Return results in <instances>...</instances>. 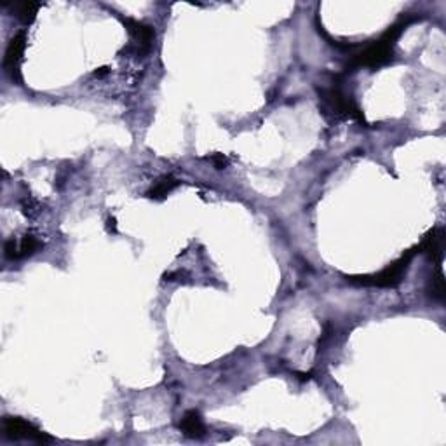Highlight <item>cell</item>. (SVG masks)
<instances>
[{
  "instance_id": "cell-1",
  "label": "cell",
  "mask_w": 446,
  "mask_h": 446,
  "mask_svg": "<svg viewBox=\"0 0 446 446\" xmlns=\"http://www.w3.org/2000/svg\"><path fill=\"white\" fill-rule=\"evenodd\" d=\"M418 251V246L412 247V250L405 251L403 256L399 260H396L394 263H391L389 267H385L384 270H380L378 274H372V276H350L347 277V281L352 284H359V286H376V288H394L405 277L406 270H408L409 262L413 260V256Z\"/></svg>"
},
{
  "instance_id": "cell-2",
  "label": "cell",
  "mask_w": 446,
  "mask_h": 446,
  "mask_svg": "<svg viewBox=\"0 0 446 446\" xmlns=\"http://www.w3.org/2000/svg\"><path fill=\"white\" fill-rule=\"evenodd\" d=\"M392 48H394V44H391V42L385 41V39L382 37L380 41L373 42L372 45H368V48L365 49V51L359 52V54H356L354 58L350 59L347 68L384 67V65H387V63L392 59V54H394Z\"/></svg>"
},
{
  "instance_id": "cell-3",
  "label": "cell",
  "mask_w": 446,
  "mask_h": 446,
  "mask_svg": "<svg viewBox=\"0 0 446 446\" xmlns=\"http://www.w3.org/2000/svg\"><path fill=\"white\" fill-rule=\"evenodd\" d=\"M4 434L11 439H30V441H37L42 443V445L52 443L51 436L42 432L41 429L35 427L34 424H30V422L18 417L4 418Z\"/></svg>"
},
{
  "instance_id": "cell-4",
  "label": "cell",
  "mask_w": 446,
  "mask_h": 446,
  "mask_svg": "<svg viewBox=\"0 0 446 446\" xmlns=\"http://www.w3.org/2000/svg\"><path fill=\"white\" fill-rule=\"evenodd\" d=\"M321 98L330 110L336 115H345V117L358 119V121L365 122L361 110L356 107V103L352 101V98H347L340 89H323Z\"/></svg>"
},
{
  "instance_id": "cell-5",
  "label": "cell",
  "mask_w": 446,
  "mask_h": 446,
  "mask_svg": "<svg viewBox=\"0 0 446 446\" xmlns=\"http://www.w3.org/2000/svg\"><path fill=\"white\" fill-rule=\"evenodd\" d=\"M25 48H26L25 32H18V34L11 39V42H9L8 51H6V58H4V68L12 81H21V77H19V65H21Z\"/></svg>"
},
{
  "instance_id": "cell-6",
  "label": "cell",
  "mask_w": 446,
  "mask_h": 446,
  "mask_svg": "<svg viewBox=\"0 0 446 446\" xmlns=\"http://www.w3.org/2000/svg\"><path fill=\"white\" fill-rule=\"evenodd\" d=\"M443 247H445V232L441 229L431 230L418 244V251L425 253L432 262L438 263L443 260Z\"/></svg>"
},
{
  "instance_id": "cell-7",
  "label": "cell",
  "mask_w": 446,
  "mask_h": 446,
  "mask_svg": "<svg viewBox=\"0 0 446 446\" xmlns=\"http://www.w3.org/2000/svg\"><path fill=\"white\" fill-rule=\"evenodd\" d=\"M41 247V243L39 239H35L34 236H25L21 239V243H16L14 239L8 241L6 243V256L9 260H18V259H25V256H30V254H34L35 251Z\"/></svg>"
},
{
  "instance_id": "cell-8",
  "label": "cell",
  "mask_w": 446,
  "mask_h": 446,
  "mask_svg": "<svg viewBox=\"0 0 446 446\" xmlns=\"http://www.w3.org/2000/svg\"><path fill=\"white\" fill-rule=\"evenodd\" d=\"M124 26L128 28V32L131 34V37L134 39V42H136V44H140V48L150 49L152 42H154V39H155V32L152 26L145 25V23H140V21H134V19H131V18L124 19Z\"/></svg>"
},
{
  "instance_id": "cell-9",
  "label": "cell",
  "mask_w": 446,
  "mask_h": 446,
  "mask_svg": "<svg viewBox=\"0 0 446 446\" xmlns=\"http://www.w3.org/2000/svg\"><path fill=\"white\" fill-rule=\"evenodd\" d=\"M180 429L188 438H203L204 432H206L203 418H201L199 412H196V409L185 413L180 422Z\"/></svg>"
},
{
  "instance_id": "cell-10",
  "label": "cell",
  "mask_w": 446,
  "mask_h": 446,
  "mask_svg": "<svg viewBox=\"0 0 446 446\" xmlns=\"http://www.w3.org/2000/svg\"><path fill=\"white\" fill-rule=\"evenodd\" d=\"M176 187H178L176 178L164 176V178H161V180H159L157 183L150 188V190H148L147 197L148 199H154V201H163V199H166L168 194L173 192Z\"/></svg>"
},
{
  "instance_id": "cell-11",
  "label": "cell",
  "mask_w": 446,
  "mask_h": 446,
  "mask_svg": "<svg viewBox=\"0 0 446 446\" xmlns=\"http://www.w3.org/2000/svg\"><path fill=\"white\" fill-rule=\"evenodd\" d=\"M14 9L16 16H18L25 25H28V23H32L35 19V14H37V11L41 9V4H39V2H23V4H16Z\"/></svg>"
},
{
  "instance_id": "cell-12",
  "label": "cell",
  "mask_w": 446,
  "mask_h": 446,
  "mask_svg": "<svg viewBox=\"0 0 446 446\" xmlns=\"http://www.w3.org/2000/svg\"><path fill=\"white\" fill-rule=\"evenodd\" d=\"M429 293L431 296H434L436 300H445L446 296V283L445 276H443V270H438V276L432 277L431 284H429Z\"/></svg>"
},
{
  "instance_id": "cell-13",
  "label": "cell",
  "mask_w": 446,
  "mask_h": 446,
  "mask_svg": "<svg viewBox=\"0 0 446 446\" xmlns=\"http://www.w3.org/2000/svg\"><path fill=\"white\" fill-rule=\"evenodd\" d=\"M211 161H213L216 170H225L227 168V159L223 157V154H213L211 155Z\"/></svg>"
},
{
  "instance_id": "cell-14",
  "label": "cell",
  "mask_w": 446,
  "mask_h": 446,
  "mask_svg": "<svg viewBox=\"0 0 446 446\" xmlns=\"http://www.w3.org/2000/svg\"><path fill=\"white\" fill-rule=\"evenodd\" d=\"M107 230H108V232H117V220H115V218L114 216H112V218H108V220H107Z\"/></svg>"
}]
</instances>
